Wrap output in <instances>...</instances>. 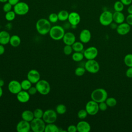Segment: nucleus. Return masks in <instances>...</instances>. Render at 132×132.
<instances>
[{"label": "nucleus", "mask_w": 132, "mask_h": 132, "mask_svg": "<svg viewBox=\"0 0 132 132\" xmlns=\"http://www.w3.org/2000/svg\"><path fill=\"white\" fill-rule=\"evenodd\" d=\"M51 27V23L48 20L45 18L39 19L36 24V30L41 35H45L48 34Z\"/></svg>", "instance_id": "1"}, {"label": "nucleus", "mask_w": 132, "mask_h": 132, "mask_svg": "<svg viewBox=\"0 0 132 132\" xmlns=\"http://www.w3.org/2000/svg\"><path fill=\"white\" fill-rule=\"evenodd\" d=\"M49 36L54 40L58 41L62 39L65 31L64 28L60 25H54L51 27L49 31Z\"/></svg>", "instance_id": "2"}, {"label": "nucleus", "mask_w": 132, "mask_h": 132, "mask_svg": "<svg viewBox=\"0 0 132 132\" xmlns=\"http://www.w3.org/2000/svg\"><path fill=\"white\" fill-rule=\"evenodd\" d=\"M107 97V92L103 88L96 89L94 90L91 94V99L98 103L105 102Z\"/></svg>", "instance_id": "3"}, {"label": "nucleus", "mask_w": 132, "mask_h": 132, "mask_svg": "<svg viewBox=\"0 0 132 132\" xmlns=\"http://www.w3.org/2000/svg\"><path fill=\"white\" fill-rule=\"evenodd\" d=\"M46 123L42 118H34L30 122L31 130L33 132L44 131Z\"/></svg>", "instance_id": "4"}, {"label": "nucleus", "mask_w": 132, "mask_h": 132, "mask_svg": "<svg viewBox=\"0 0 132 132\" xmlns=\"http://www.w3.org/2000/svg\"><path fill=\"white\" fill-rule=\"evenodd\" d=\"M35 87H36L37 92L41 95H47L51 91L50 84L45 79H40L36 84Z\"/></svg>", "instance_id": "5"}, {"label": "nucleus", "mask_w": 132, "mask_h": 132, "mask_svg": "<svg viewBox=\"0 0 132 132\" xmlns=\"http://www.w3.org/2000/svg\"><path fill=\"white\" fill-rule=\"evenodd\" d=\"M29 10L28 5L24 2H19L13 6V11L16 15H24L26 14Z\"/></svg>", "instance_id": "6"}, {"label": "nucleus", "mask_w": 132, "mask_h": 132, "mask_svg": "<svg viewBox=\"0 0 132 132\" xmlns=\"http://www.w3.org/2000/svg\"><path fill=\"white\" fill-rule=\"evenodd\" d=\"M57 119V113L53 109H47L44 111L42 119L46 123H54Z\"/></svg>", "instance_id": "7"}, {"label": "nucleus", "mask_w": 132, "mask_h": 132, "mask_svg": "<svg viewBox=\"0 0 132 132\" xmlns=\"http://www.w3.org/2000/svg\"><path fill=\"white\" fill-rule=\"evenodd\" d=\"M99 21L103 26L109 25L113 22V13L108 10L103 11L100 15Z\"/></svg>", "instance_id": "8"}, {"label": "nucleus", "mask_w": 132, "mask_h": 132, "mask_svg": "<svg viewBox=\"0 0 132 132\" xmlns=\"http://www.w3.org/2000/svg\"><path fill=\"white\" fill-rule=\"evenodd\" d=\"M84 67L86 70L90 73H96L100 69V64L95 60H88L85 63Z\"/></svg>", "instance_id": "9"}, {"label": "nucleus", "mask_w": 132, "mask_h": 132, "mask_svg": "<svg viewBox=\"0 0 132 132\" xmlns=\"http://www.w3.org/2000/svg\"><path fill=\"white\" fill-rule=\"evenodd\" d=\"M85 109L86 110L88 114L94 116L96 114L99 110L98 103L92 100L89 101L86 105Z\"/></svg>", "instance_id": "10"}, {"label": "nucleus", "mask_w": 132, "mask_h": 132, "mask_svg": "<svg viewBox=\"0 0 132 132\" xmlns=\"http://www.w3.org/2000/svg\"><path fill=\"white\" fill-rule=\"evenodd\" d=\"M8 91L12 94H16L22 89L21 85V82L16 80H12L8 84Z\"/></svg>", "instance_id": "11"}, {"label": "nucleus", "mask_w": 132, "mask_h": 132, "mask_svg": "<svg viewBox=\"0 0 132 132\" xmlns=\"http://www.w3.org/2000/svg\"><path fill=\"white\" fill-rule=\"evenodd\" d=\"M83 54L84 57L87 60L94 59L97 56L98 50L94 46H90L86 48Z\"/></svg>", "instance_id": "12"}, {"label": "nucleus", "mask_w": 132, "mask_h": 132, "mask_svg": "<svg viewBox=\"0 0 132 132\" xmlns=\"http://www.w3.org/2000/svg\"><path fill=\"white\" fill-rule=\"evenodd\" d=\"M27 78L32 84H36L40 79V74L37 70L31 69L28 71Z\"/></svg>", "instance_id": "13"}, {"label": "nucleus", "mask_w": 132, "mask_h": 132, "mask_svg": "<svg viewBox=\"0 0 132 132\" xmlns=\"http://www.w3.org/2000/svg\"><path fill=\"white\" fill-rule=\"evenodd\" d=\"M18 132H29L31 130L30 122L22 120L19 121L16 126Z\"/></svg>", "instance_id": "14"}, {"label": "nucleus", "mask_w": 132, "mask_h": 132, "mask_svg": "<svg viewBox=\"0 0 132 132\" xmlns=\"http://www.w3.org/2000/svg\"><path fill=\"white\" fill-rule=\"evenodd\" d=\"M80 16L76 12H71L69 13L68 21L71 26H76L80 22Z\"/></svg>", "instance_id": "15"}, {"label": "nucleus", "mask_w": 132, "mask_h": 132, "mask_svg": "<svg viewBox=\"0 0 132 132\" xmlns=\"http://www.w3.org/2000/svg\"><path fill=\"white\" fill-rule=\"evenodd\" d=\"M130 30V25H129L128 23H122L119 24L116 30L117 33L120 35H125L129 33Z\"/></svg>", "instance_id": "16"}, {"label": "nucleus", "mask_w": 132, "mask_h": 132, "mask_svg": "<svg viewBox=\"0 0 132 132\" xmlns=\"http://www.w3.org/2000/svg\"><path fill=\"white\" fill-rule=\"evenodd\" d=\"M62 41L65 45H72L76 41V37L73 32H67L64 35Z\"/></svg>", "instance_id": "17"}, {"label": "nucleus", "mask_w": 132, "mask_h": 132, "mask_svg": "<svg viewBox=\"0 0 132 132\" xmlns=\"http://www.w3.org/2000/svg\"><path fill=\"white\" fill-rule=\"evenodd\" d=\"M80 41L83 43H88L91 38V34L89 30L87 29H82L79 34Z\"/></svg>", "instance_id": "18"}, {"label": "nucleus", "mask_w": 132, "mask_h": 132, "mask_svg": "<svg viewBox=\"0 0 132 132\" xmlns=\"http://www.w3.org/2000/svg\"><path fill=\"white\" fill-rule=\"evenodd\" d=\"M16 95L17 100L22 103H25L29 101L30 99V94L28 93V91L26 90H22L20 91Z\"/></svg>", "instance_id": "19"}, {"label": "nucleus", "mask_w": 132, "mask_h": 132, "mask_svg": "<svg viewBox=\"0 0 132 132\" xmlns=\"http://www.w3.org/2000/svg\"><path fill=\"white\" fill-rule=\"evenodd\" d=\"M77 129L78 132H89L91 130L90 124L85 121H80L76 125Z\"/></svg>", "instance_id": "20"}, {"label": "nucleus", "mask_w": 132, "mask_h": 132, "mask_svg": "<svg viewBox=\"0 0 132 132\" xmlns=\"http://www.w3.org/2000/svg\"><path fill=\"white\" fill-rule=\"evenodd\" d=\"M10 35L9 33L6 30H2L0 31V44L2 45H6L9 43Z\"/></svg>", "instance_id": "21"}, {"label": "nucleus", "mask_w": 132, "mask_h": 132, "mask_svg": "<svg viewBox=\"0 0 132 132\" xmlns=\"http://www.w3.org/2000/svg\"><path fill=\"white\" fill-rule=\"evenodd\" d=\"M125 19V15L122 12L115 11L113 13V21L118 24L123 23Z\"/></svg>", "instance_id": "22"}, {"label": "nucleus", "mask_w": 132, "mask_h": 132, "mask_svg": "<svg viewBox=\"0 0 132 132\" xmlns=\"http://www.w3.org/2000/svg\"><path fill=\"white\" fill-rule=\"evenodd\" d=\"M21 118L22 120L29 122H30L35 118L33 111L30 110H24L21 113Z\"/></svg>", "instance_id": "23"}, {"label": "nucleus", "mask_w": 132, "mask_h": 132, "mask_svg": "<svg viewBox=\"0 0 132 132\" xmlns=\"http://www.w3.org/2000/svg\"><path fill=\"white\" fill-rule=\"evenodd\" d=\"M21 42V40L19 36L14 35L10 37L9 43L11 46L13 47H17L20 45Z\"/></svg>", "instance_id": "24"}, {"label": "nucleus", "mask_w": 132, "mask_h": 132, "mask_svg": "<svg viewBox=\"0 0 132 132\" xmlns=\"http://www.w3.org/2000/svg\"><path fill=\"white\" fill-rule=\"evenodd\" d=\"M61 130L56 124L48 123L46 124L44 132H59Z\"/></svg>", "instance_id": "25"}, {"label": "nucleus", "mask_w": 132, "mask_h": 132, "mask_svg": "<svg viewBox=\"0 0 132 132\" xmlns=\"http://www.w3.org/2000/svg\"><path fill=\"white\" fill-rule=\"evenodd\" d=\"M72 47L73 51L74 52H82L84 50V46L83 43L80 41H75L72 45Z\"/></svg>", "instance_id": "26"}, {"label": "nucleus", "mask_w": 132, "mask_h": 132, "mask_svg": "<svg viewBox=\"0 0 132 132\" xmlns=\"http://www.w3.org/2000/svg\"><path fill=\"white\" fill-rule=\"evenodd\" d=\"M58 20L60 21L63 22L65 21L68 19L69 13L68 12V11L65 10H62L60 11L58 13Z\"/></svg>", "instance_id": "27"}, {"label": "nucleus", "mask_w": 132, "mask_h": 132, "mask_svg": "<svg viewBox=\"0 0 132 132\" xmlns=\"http://www.w3.org/2000/svg\"><path fill=\"white\" fill-rule=\"evenodd\" d=\"M84 58H85L84 55L82 52H75L72 55V60L75 62H80L84 59Z\"/></svg>", "instance_id": "28"}, {"label": "nucleus", "mask_w": 132, "mask_h": 132, "mask_svg": "<svg viewBox=\"0 0 132 132\" xmlns=\"http://www.w3.org/2000/svg\"><path fill=\"white\" fill-rule=\"evenodd\" d=\"M124 8V5L120 1H117L113 4V9L115 11L122 12Z\"/></svg>", "instance_id": "29"}, {"label": "nucleus", "mask_w": 132, "mask_h": 132, "mask_svg": "<svg viewBox=\"0 0 132 132\" xmlns=\"http://www.w3.org/2000/svg\"><path fill=\"white\" fill-rule=\"evenodd\" d=\"M21 85L22 90L27 91L32 86V83L28 79H26L21 82Z\"/></svg>", "instance_id": "30"}, {"label": "nucleus", "mask_w": 132, "mask_h": 132, "mask_svg": "<svg viewBox=\"0 0 132 132\" xmlns=\"http://www.w3.org/2000/svg\"><path fill=\"white\" fill-rule=\"evenodd\" d=\"M55 110L57 114H63L66 112L67 107L64 104H59L56 106Z\"/></svg>", "instance_id": "31"}, {"label": "nucleus", "mask_w": 132, "mask_h": 132, "mask_svg": "<svg viewBox=\"0 0 132 132\" xmlns=\"http://www.w3.org/2000/svg\"><path fill=\"white\" fill-rule=\"evenodd\" d=\"M124 62L128 67H132V54H128L125 56Z\"/></svg>", "instance_id": "32"}, {"label": "nucleus", "mask_w": 132, "mask_h": 132, "mask_svg": "<svg viewBox=\"0 0 132 132\" xmlns=\"http://www.w3.org/2000/svg\"><path fill=\"white\" fill-rule=\"evenodd\" d=\"M16 14L14 12V11L13 10H11L10 11H8L7 12H6L5 18L6 20L8 21H12L13 20H14L15 18Z\"/></svg>", "instance_id": "33"}, {"label": "nucleus", "mask_w": 132, "mask_h": 132, "mask_svg": "<svg viewBox=\"0 0 132 132\" xmlns=\"http://www.w3.org/2000/svg\"><path fill=\"white\" fill-rule=\"evenodd\" d=\"M106 103L107 104V106L110 107H113L117 105V101L116 99L114 97H107L105 101Z\"/></svg>", "instance_id": "34"}, {"label": "nucleus", "mask_w": 132, "mask_h": 132, "mask_svg": "<svg viewBox=\"0 0 132 132\" xmlns=\"http://www.w3.org/2000/svg\"><path fill=\"white\" fill-rule=\"evenodd\" d=\"M86 69L85 67H78L76 68L75 70V74L77 76H81L84 75L85 72H86Z\"/></svg>", "instance_id": "35"}, {"label": "nucleus", "mask_w": 132, "mask_h": 132, "mask_svg": "<svg viewBox=\"0 0 132 132\" xmlns=\"http://www.w3.org/2000/svg\"><path fill=\"white\" fill-rule=\"evenodd\" d=\"M33 113L35 118H42L44 111L40 108H37L33 111Z\"/></svg>", "instance_id": "36"}, {"label": "nucleus", "mask_w": 132, "mask_h": 132, "mask_svg": "<svg viewBox=\"0 0 132 132\" xmlns=\"http://www.w3.org/2000/svg\"><path fill=\"white\" fill-rule=\"evenodd\" d=\"M88 114V113L86 109H80L77 113V117L79 119L82 120L85 119L87 117Z\"/></svg>", "instance_id": "37"}, {"label": "nucleus", "mask_w": 132, "mask_h": 132, "mask_svg": "<svg viewBox=\"0 0 132 132\" xmlns=\"http://www.w3.org/2000/svg\"><path fill=\"white\" fill-rule=\"evenodd\" d=\"M49 21L51 23H55L58 21V14L56 13H51L48 16V19Z\"/></svg>", "instance_id": "38"}, {"label": "nucleus", "mask_w": 132, "mask_h": 132, "mask_svg": "<svg viewBox=\"0 0 132 132\" xmlns=\"http://www.w3.org/2000/svg\"><path fill=\"white\" fill-rule=\"evenodd\" d=\"M63 51L64 54L65 55H71L73 50L72 47V45H65L63 48Z\"/></svg>", "instance_id": "39"}, {"label": "nucleus", "mask_w": 132, "mask_h": 132, "mask_svg": "<svg viewBox=\"0 0 132 132\" xmlns=\"http://www.w3.org/2000/svg\"><path fill=\"white\" fill-rule=\"evenodd\" d=\"M12 6H13L11 4H10L9 2H6L5 3L3 7V10L5 13L7 12L12 10Z\"/></svg>", "instance_id": "40"}, {"label": "nucleus", "mask_w": 132, "mask_h": 132, "mask_svg": "<svg viewBox=\"0 0 132 132\" xmlns=\"http://www.w3.org/2000/svg\"><path fill=\"white\" fill-rule=\"evenodd\" d=\"M98 107H99L100 110H101L102 111H104L107 110L108 106L105 101V102H102L98 103Z\"/></svg>", "instance_id": "41"}, {"label": "nucleus", "mask_w": 132, "mask_h": 132, "mask_svg": "<svg viewBox=\"0 0 132 132\" xmlns=\"http://www.w3.org/2000/svg\"><path fill=\"white\" fill-rule=\"evenodd\" d=\"M67 131L68 132H76L77 131L76 125H70L67 127Z\"/></svg>", "instance_id": "42"}, {"label": "nucleus", "mask_w": 132, "mask_h": 132, "mask_svg": "<svg viewBox=\"0 0 132 132\" xmlns=\"http://www.w3.org/2000/svg\"><path fill=\"white\" fill-rule=\"evenodd\" d=\"M28 93L30 94V95H35L37 92V90L36 89V87H32L31 86L28 90H27Z\"/></svg>", "instance_id": "43"}, {"label": "nucleus", "mask_w": 132, "mask_h": 132, "mask_svg": "<svg viewBox=\"0 0 132 132\" xmlns=\"http://www.w3.org/2000/svg\"><path fill=\"white\" fill-rule=\"evenodd\" d=\"M126 22L129 25H132V14H129L125 18Z\"/></svg>", "instance_id": "44"}, {"label": "nucleus", "mask_w": 132, "mask_h": 132, "mask_svg": "<svg viewBox=\"0 0 132 132\" xmlns=\"http://www.w3.org/2000/svg\"><path fill=\"white\" fill-rule=\"evenodd\" d=\"M126 76L128 78H132V67H129L126 71Z\"/></svg>", "instance_id": "45"}, {"label": "nucleus", "mask_w": 132, "mask_h": 132, "mask_svg": "<svg viewBox=\"0 0 132 132\" xmlns=\"http://www.w3.org/2000/svg\"><path fill=\"white\" fill-rule=\"evenodd\" d=\"M124 6H129L131 4L132 0H120Z\"/></svg>", "instance_id": "46"}, {"label": "nucleus", "mask_w": 132, "mask_h": 132, "mask_svg": "<svg viewBox=\"0 0 132 132\" xmlns=\"http://www.w3.org/2000/svg\"><path fill=\"white\" fill-rule=\"evenodd\" d=\"M20 2V0H8V2H9L10 4H11L13 6L16 5Z\"/></svg>", "instance_id": "47"}, {"label": "nucleus", "mask_w": 132, "mask_h": 132, "mask_svg": "<svg viewBox=\"0 0 132 132\" xmlns=\"http://www.w3.org/2000/svg\"><path fill=\"white\" fill-rule=\"evenodd\" d=\"M5 51V48L4 45L0 44V55H2Z\"/></svg>", "instance_id": "48"}, {"label": "nucleus", "mask_w": 132, "mask_h": 132, "mask_svg": "<svg viewBox=\"0 0 132 132\" xmlns=\"http://www.w3.org/2000/svg\"><path fill=\"white\" fill-rule=\"evenodd\" d=\"M117 24L116 23H115V22H114V23L112 22V23L109 25V26H110V27H111L112 29H116L117 27V26H118V25H117Z\"/></svg>", "instance_id": "49"}, {"label": "nucleus", "mask_w": 132, "mask_h": 132, "mask_svg": "<svg viewBox=\"0 0 132 132\" xmlns=\"http://www.w3.org/2000/svg\"><path fill=\"white\" fill-rule=\"evenodd\" d=\"M127 10V12L129 14H132V4H130L128 6Z\"/></svg>", "instance_id": "50"}, {"label": "nucleus", "mask_w": 132, "mask_h": 132, "mask_svg": "<svg viewBox=\"0 0 132 132\" xmlns=\"http://www.w3.org/2000/svg\"><path fill=\"white\" fill-rule=\"evenodd\" d=\"M3 93V90L2 89V87H1L0 86V97H1L2 96Z\"/></svg>", "instance_id": "51"}, {"label": "nucleus", "mask_w": 132, "mask_h": 132, "mask_svg": "<svg viewBox=\"0 0 132 132\" xmlns=\"http://www.w3.org/2000/svg\"><path fill=\"white\" fill-rule=\"evenodd\" d=\"M4 81L3 80V79H1L0 78V86H1V87H3L4 85Z\"/></svg>", "instance_id": "52"}, {"label": "nucleus", "mask_w": 132, "mask_h": 132, "mask_svg": "<svg viewBox=\"0 0 132 132\" xmlns=\"http://www.w3.org/2000/svg\"><path fill=\"white\" fill-rule=\"evenodd\" d=\"M8 0H0V2L1 3H5L6 2H8Z\"/></svg>", "instance_id": "53"}]
</instances>
